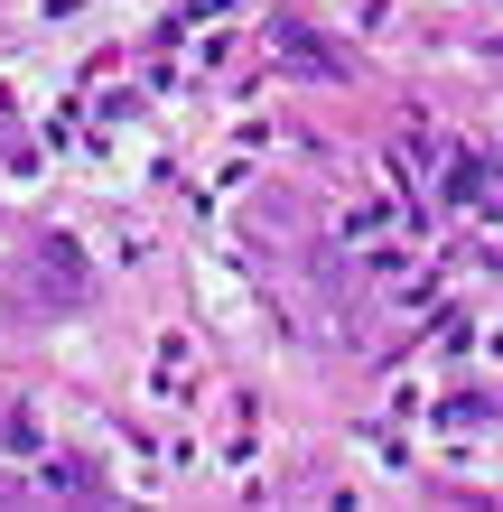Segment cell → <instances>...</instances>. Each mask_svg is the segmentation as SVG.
<instances>
[{"instance_id": "1", "label": "cell", "mask_w": 503, "mask_h": 512, "mask_svg": "<svg viewBox=\"0 0 503 512\" xmlns=\"http://www.w3.org/2000/svg\"><path fill=\"white\" fill-rule=\"evenodd\" d=\"M28 289H38L47 308H84V298H94V270H84V252L66 233H47V243L28 252Z\"/></svg>"}]
</instances>
